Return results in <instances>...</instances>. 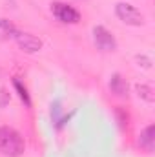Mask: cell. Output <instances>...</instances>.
<instances>
[{"mask_svg":"<svg viewBox=\"0 0 155 157\" xmlns=\"http://www.w3.org/2000/svg\"><path fill=\"white\" fill-rule=\"evenodd\" d=\"M13 86H15V90H17V93H18V97H20V101L29 108L31 106V99H29V93H28V90H26V86L18 80V78H13Z\"/></svg>","mask_w":155,"mask_h":157,"instance_id":"cell-9","label":"cell"},{"mask_svg":"<svg viewBox=\"0 0 155 157\" xmlns=\"http://www.w3.org/2000/svg\"><path fill=\"white\" fill-rule=\"evenodd\" d=\"M24 139L22 135L9 126H0V152L7 157H18L24 154Z\"/></svg>","mask_w":155,"mask_h":157,"instance_id":"cell-1","label":"cell"},{"mask_svg":"<svg viewBox=\"0 0 155 157\" xmlns=\"http://www.w3.org/2000/svg\"><path fill=\"white\" fill-rule=\"evenodd\" d=\"M93 42L100 51H115L117 49L115 37L104 26H95L93 28Z\"/></svg>","mask_w":155,"mask_h":157,"instance_id":"cell-4","label":"cell"},{"mask_svg":"<svg viewBox=\"0 0 155 157\" xmlns=\"http://www.w3.org/2000/svg\"><path fill=\"white\" fill-rule=\"evenodd\" d=\"M115 15L119 17V20H122L124 24H128V26H142L144 24V17H142V13L135 7V6H131V4H128V2H119L115 6Z\"/></svg>","mask_w":155,"mask_h":157,"instance_id":"cell-2","label":"cell"},{"mask_svg":"<svg viewBox=\"0 0 155 157\" xmlns=\"http://www.w3.org/2000/svg\"><path fill=\"white\" fill-rule=\"evenodd\" d=\"M153 133H155V126H153V124L146 126V128L141 132V139H139V144H141L144 150H148V152H152V150H153V141H155Z\"/></svg>","mask_w":155,"mask_h":157,"instance_id":"cell-6","label":"cell"},{"mask_svg":"<svg viewBox=\"0 0 155 157\" xmlns=\"http://www.w3.org/2000/svg\"><path fill=\"white\" fill-rule=\"evenodd\" d=\"M17 35H18V29L15 28V24H11L6 18H0V40L15 39Z\"/></svg>","mask_w":155,"mask_h":157,"instance_id":"cell-8","label":"cell"},{"mask_svg":"<svg viewBox=\"0 0 155 157\" xmlns=\"http://www.w3.org/2000/svg\"><path fill=\"white\" fill-rule=\"evenodd\" d=\"M137 91H139V97L146 99L148 102H152V101H153V88H152V86L141 84V86H137Z\"/></svg>","mask_w":155,"mask_h":157,"instance_id":"cell-10","label":"cell"},{"mask_svg":"<svg viewBox=\"0 0 155 157\" xmlns=\"http://www.w3.org/2000/svg\"><path fill=\"white\" fill-rule=\"evenodd\" d=\"M15 40H17L18 48L26 53H37L39 49H42V40L31 33H18Z\"/></svg>","mask_w":155,"mask_h":157,"instance_id":"cell-5","label":"cell"},{"mask_svg":"<svg viewBox=\"0 0 155 157\" xmlns=\"http://www.w3.org/2000/svg\"><path fill=\"white\" fill-rule=\"evenodd\" d=\"M51 13L57 20H60L64 24H78L80 22V13L75 7H71L64 2H53L51 4Z\"/></svg>","mask_w":155,"mask_h":157,"instance_id":"cell-3","label":"cell"},{"mask_svg":"<svg viewBox=\"0 0 155 157\" xmlns=\"http://www.w3.org/2000/svg\"><path fill=\"white\" fill-rule=\"evenodd\" d=\"M110 88H112V91H113L115 95H119V97H126V95H128V82L120 77L119 73H115V75L112 77Z\"/></svg>","mask_w":155,"mask_h":157,"instance_id":"cell-7","label":"cell"}]
</instances>
